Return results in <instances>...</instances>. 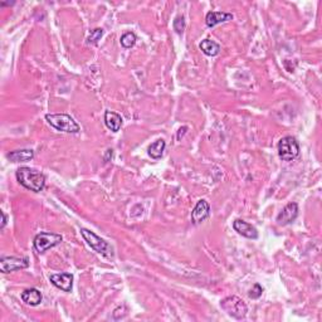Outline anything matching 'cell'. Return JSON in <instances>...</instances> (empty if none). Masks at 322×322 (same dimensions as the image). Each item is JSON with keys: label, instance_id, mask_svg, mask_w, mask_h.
Instances as JSON below:
<instances>
[{"label": "cell", "instance_id": "11", "mask_svg": "<svg viewBox=\"0 0 322 322\" xmlns=\"http://www.w3.org/2000/svg\"><path fill=\"white\" fill-rule=\"evenodd\" d=\"M233 228L238 234L243 235V237L248 238V239H257L258 238V231H257L256 227L242 220V219H235L233 221Z\"/></svg>", "mask_w": 322, "mask_h": 322}, {"label": "cell", "instance_id": "3", "mask_svg": "<svg viewBox=\"0 0 322 322\" xmlns=\"http://www.w3.org/2000/svg\"><path fill=\"white\" fill-rule=\"evenodd\" d=\"M81 235L83 237V239L86 240L88 245L97 253L102 254V256L107 257V258H112L113 257V248L105 239H102L101 237L93 233L87 228H81Z\"/></svg>", "mask_w": 322, "mask_h": 322}, {"label": "cell", "instance_id": "19", "mask_svg": "<svg viewBox=\"0 0 322 322\" xmlns=\"http://www.w3.org/2000/svg\"><path fill=\"white\" fill-rule=\"evenodd\" d=\"M102 36H104V29L102 28H96L93 31H91L90 37L87 38L88 44H97L98 40H101Z\"/></svg>", "mask_w": 322, "mask_h": 322}, {"label": "cell", "instance_id": "8", "mask_svg": "<svg viewBox=\"0 0 322 322\" xmlns=\"http://www.w3.org/2000/svg\"><path fill=\"white\" fill-rule=\"evenodd\" d=\"M299 216V204L297 203H288L282 212L277 215V223L280 226H287L293 223Z\"/></svg>", "mask_w": 322, "mask_h": 322}, {"label": "cell", "instance_id": "9", "mask_svg": "<svg viewBox=\"0 0 322 322\" xmlns=\"http://www.w3.org/2000/svg\"><path fill=\"white\" fill-rule=\"evenodd\" d=\"M49 281L54 287L63 292H71L73 288L72 273H56V275L51 276Z\"/></svg>", "mask_w": 322, "mask_h": 322}, {"label": "cell", "instance_id": "4", "mask_svg": "<svg viewBox=\"0 0 322 322\" xmlns=\"http://www.w3.org/2000/svg\"><path fill=\"white\" fill-rule=\"evenodd\" d=\"M220 307L224 312L235 320H242L248 312V307L245 302L238 296L226 297L220 301Z\"/></svg>", "mask_w": 322, "mask_h": 322}, {"label": "cell", "instance_id": "5", "mask_svg": "<svg viewBox=\"0 0 322 322\" xmlns=\"http://www.w3.org/2000/svg\"><path fill=\"white\" fill-rule=\"evenodd\" d=\"M62 240H63V237H62L61 234L51 232H40L39 234H37L36 237H34V250H36L38 253L42 254L48 250H51V248L61 244Z\"/></svg>", "mask_w": 322, "mask_h": 322}, {"label": "cell", "instance_id": "13", "mask_svg": "<svg viewBox=\"0 0 322 322\" xmlns=\"http://www.w3.org/2000/svg\"><path fill=\"white\" fill-rule=\"evenodd\" d=\"M21 301L28 306H38L42 302V292L38 288H27L21 292Z\"/></svg>", "mask_w": 322, "mask_h": 322}, {"label": "cell", "instance_id": "23", "mask_svg": "<svg viewBox=\"0 0 322 322\" xmlns=\"http://www.w3.org/2000/svg\"><path fill=\"white\" fill-rule=\"evenodd\" d=\"M186 130H188V127H186V126L181 127V129L179 130V134H178V140H180L181 137L184 136V134H185V132H186Z\"/></svg>", "mask_w": 322, "mask_h": 322}, {"label": "cell", "instance_id": "6", "mask_svg": "<svg viewBox=\"0 0 322 322\" xmlns=\"http://www.w3.org/2000/svg\"><path fill=\"white\" fill-rule=\"evenodd\" d=\"M278 155L283 161H292L299 156L300 145L293 136H285L278 142Z\"/></svg>", "mask_w": 322, "mask_h": 322}, {"label": "cell", "instance_id": "20", "mask_svg": "<svg viewBox=\"0 0 322 322\" xmlns=\"http://www.w3.org/2000/svg\"><path fill=\"white\" fill-rule=\"evenodd\" d=\"M172 27H174V31L178 34H181L184 32V29H185V19H184V17H177L174 23H172Z\"/></svg>", "mask_w": 322, "mask_h": 322}, {"label": "cell", "instance_id": "7", "mask_svg": "<svg viewBox=\"0 0 322 322\" xmlns=\"http://www.w3.org/2000/svg\"><path fill=\"white\" fill-rule=\"evenodd\" d=\"M29 267V259L27 257H2L0 258V270L3 273L15 272V270L26 269Z\"/></svg>", "mask_w": 322, "mask_h": 322}, {"label": "cell", "instance_id": "18", "mask_svg": "<svg viewBox=\"0 0 322 322\" xmlns=\"http://www.w3.org/2000/svg\"><path fill=\"white\" fill-rule=\"evenodd\" d=\"M136 40H137L136 34L132 33V32H126L125 34H122L120 42H121V45H122L123 48L129 49V48H132L135 44H136Z\"/></svg>", "mask_w": 322, "mask_h": 322}, {"label": "cell", "instance_id": "14", "mask_svg": "<svg viewBox=\"0 0 322 322\" xmlns=\"http://www.w3.org/2000/svg\"><path fill=\"white\" fill-rule=\"evenodd\" d=\"M122 117L118 113L113 112V111H106L105 112V125L108 130L112 132L120 131L121 126H122Z\"/></svg>", "mask_w": 322, "mask_h": 322}, {"label": "cell", "instance_id": "17", "mask_svg": "<svg viewBox=\"0 0 322 322\" xmlns=\"http://www.w3.org/2000/svg\"><path fill=\"white\" fill-rule=\"evenodd\" d=\"M165 147H166V142H165V140H162V139L156 140L155 142H153L150 146H148V150H147L148 156H150L151 159H154V160L161 159L162 155H164Z\"/></svg>", "mask_w": 322, "mask_h": 322}, {"label": "cell", "instance_id": "15", "mask_svg": "<svg viewBox=\"0 0 322 322\" xmlns=\"http://www.w3.org/2000/svg\"><path fill=\"white\" fill-rule=\"evenodd\" d=\"M12 162H27L34 158V151L32 148H21V150L12 151L7 155Z\"/></svg>", "mask_w": 322, "mask_h": 322}, {"label": "cell", "instance_id": "21", "mask_svg": "<svg viewBox=\"0 0 322 322\" xmlns=\"http://www.w3.org/2000/svg\"><path fill=\"white\" fill-rule=\"evenodd\" d=\"M262 293H263V287L258 285V283H256V285L253 286V288L250 291V297L253 300H257L262 296Z\"/></svg>", "mask_w": 322, "mask_h": 322}, {"label": "cell", "instance_id": "12", "mask_svg": "<svg viewBox=\"0 0 322 322\" xmlns=\"http://www.w3.org/2000/svg\"><path fill=\"white\" fill-rule=\"evenodd\" d=\"M233 19L232 13H226V12H209L205 17V24L209 28H214L215 26L221 23H226Z\"/></svg>", "mask_w": 322, "mask_h": 322}, {"label": "cell", "instance_id": "16", "mask_svg": "<svg viewBox=\"0 0 322 322\" xmlns=\"http://www.w3.org/2000/svg\"><path fill=\"white\" fill-rule=\"evenodd\" d=\"M199 48L202 49V52L209 57H215L220 53V45L218 43L214 42V40L210 39H204L200 42Z\"/></svg>", "mask_w": 322, "mask_h": 322}, {"label": "cell", "instance_id": "1", "mask_svg": "<svg viewBox=\"0 0 322 322\" xmlns=\"http://www.w3.org/2000/svg\"><path fill=\"white\" fill-rule=\"evenodd\" d=\"M18 183L21 186H24L28 190L34 191V193H39L45 188V177L40 171L36 169H32L28 166L19 167L15 172Z\"/></svg>", "mask_w": 322, "mask_h": 322}, {"label": "cell", "instance_id": "22", "mask_svg": "<svg viewBox=\"0 0 322 322\" xmlns=\"http://www.w3.org/2000/svg\"><path fill=\"white\" fill-rule=\"evenodd\" d=\"M0 214H2V229H4L5 228V226H7V220H8V218H7V214H5L4 212H0Z\"/></svg>", "mask_w": 322, "mask_h": 322}, {"label": "cell", "instance_id": "2", "mask_svg": "<svg viewBox=\"0 0 322 322\" xmlns=\"http://www.w3.org/2000/svg\"><path fill=\"white\" fill-rule=\"evenodd\" d=\"M45 120L57 131L66 134H78L81 131V127L76 122L75 118L67 113H47Z\"/></svg>", "mask_w": 322, "mask_h": 322}, {"label": "cell", "instance_id": "10", "mask_svg": "<svg viewBox=\"0 0 322 322\" xmlns=\"http://www.w3.org/2000/svg\"><path fill=\"white\" fill-rule=\"evenodd\" d=\"M210 215V205L205 199L199 200L196 205L194 207L193 212H191V221L193 224H200L209 218Z\"/></svg>", "mask_w": 322, "mask_h": 322}]
</instances>
